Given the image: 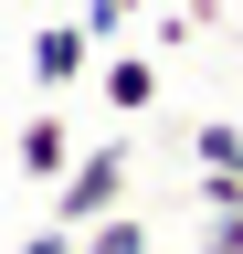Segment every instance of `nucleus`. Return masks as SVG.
<instances>
[{
    "instance_id": "nucleus-5",
    "label": "nucleus",
    "mask_w": 243,
    "mask_h": 254,
    "mask_svg": "<svg viewBox=\"0 0 243 254\" xmlns=\"http://www.w3.org/2000/svg\"><path fill=\"white\" fill-rule=\"evenodd\" d=\"M191 159H201V170H243V127H233V117L191 127Z\"/></svg>"
},
{
    "instance_id": "nucleus-4",
    "label": "nucleus",
    "mask_w": 243,
    "mask_h": 254,
    "mask_svg": "<svg viewBox=\"0 0 243 254\" xmlns=\"http://www.w3.org/2000/svg\"><path fill=\"white\" fill-rule=\"evenodd\" d=\"M96 95L116 117H148V106H159V64H148V53H106L96 64Z\"/></svg>"
},
{
    "instance_id": "nucleus-10",
    "label": "nucleus",
    "mask_w": 243,
    "mask_h": 254,
    "mask_svg": "<svg viewBox=\"0 0 243 254\" xmlns=\"http://www.w3.org/2000/svg\"><path fill=\"white\" fill-rule=\"evenodd\" d=\"M148 254H159V244H148Z\"/></svg>"
},
{
    "instance_id": "nucleus-7",
    "label": "nucleus",
    "mask_w": 243,
    "mask_h": 254,
    "mask_svg": "<svg viewBox=\"0 0 243 254\" xmlns=\"http://www.w3.org/2000/svg\"><path fill=\"white\" fill-rule=\"evenodd\" d=\"M138 11H148V0H85V32H96V53H106V43H116Z\"/></svg>"
},
{
    "instance_id": "nucleus-8",
    "label": "nucleus",
    "mask_w": 243,
    "mask_h": 254,
    "mask_svg": "<svg viewBox=\"0 0 243 254\" xmlns=\"http://www.w3.org/2000/svg\"><path fill=\"white\" fill-rule=\"evenodd\" d=\"M11 254H85V233H64V222H43V233H21Z\"/></svg>"
},
{
    "instance_id": "nucleus-2",
    "label": "nucleus",
    "mask_w": 243,
    "mask_h": 254,
    "mask_svg": "<svg viewBox=\"0 0 243 254\" xmlns=\"http://www.w3.org/2000/svg\"><path fill=\"white\" fill-rule=\"evenodd\" d=\"M32 74L43 85H85V74H96V32H85V21H43L32 32Z\"/></svg>"
},
{
    "instance_id": "nucleus-1",
    "label": "nucleus",
    "mask_w": 243,
    "mask_h": 254,
    "mask_svg": "<svg viewBox=\"0 0 243 254\" xmlns=\"http://www.w3.org/2000/svg\"><path fill=\"white\" fill-rule=\"evenodd\" d=\"M127 170H138V159L116 148V138H106V148H85L74 170L53 180V222H64V233H96L106 212H127Z\"/></svg>"
},
{
    "instance_id": "nucleus-9",
    "label": "nucleus",
    "mask_w": 243,
    "mask_h": 254,
    "mask_svg": "<svg viewBox=\"0 0 243 254\" xmlns=\"http://www.w3.org/2000/svg\"><path fill=\"white\" fill-rule=\"evenodd\" d=\"M201 254H243V212H211V233H201Z\"/></svg>"
},
{
    "instance_id": "nucleus-3",
    "label": "nucleus",
    "mask_w": 243,
    "mask_h": 254,
    "mask_svg": "<svg viewBox=\"0 0 243 254\" xmlns=\"http://www.w3.org/2000/svg\"><path fill=\"white\" fill-rule=\"evenodd\" d=\"M11 159H21V180H43V190H53V180H64V170H74L85 148H74V127H64V117H21Z\"/></svg>"
},
{
    "instance_id": "nucleus-6",
    "label": "nucleus",
    "mask_w": 243,
    "mask_h": 254,
    "mask_svg": "<svg viewBox=\"0 0 243 254\" xmlns=\"http://www.w3.org/2000/svg\"><path fill=\"white\" fill-rule=\"evenodd\" d=\"M85 254H148V222L138 212H106L96 233H85Z\"/></svg>"
}]
</instances>
